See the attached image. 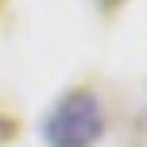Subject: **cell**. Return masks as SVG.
<instances>
[{
    "label": "cell",
    "mask_w": 147,
    "mask_h": 147,
    "mask_svg": "<svg viewBox=\"0 0 147 147\" xmlns=\"http://www.w3.org/2000/svg\"><path fill=\"white\" fill-rule=\"evenodd\" d=\"M101 132H105V116L89 89L66 93L43 124V136L51 147H93L101 140Z\"/></svg>",
    "instance_id": "obj_1"
}]
</instances>
